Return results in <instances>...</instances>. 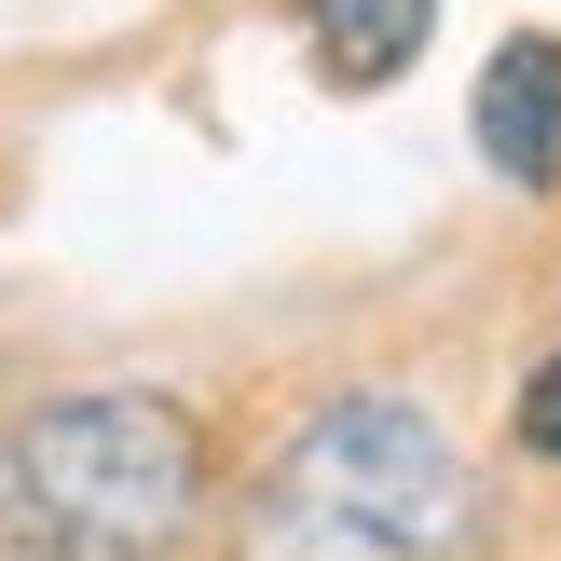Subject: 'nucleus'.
I'll list each match as a JSON object with an SVG mask.
<instances>
[{
    "label": "nucleus",
    "mask_w": 561,
    "mask_h": 561,
    "mask_svg": "<svg viewBox=\"0 0 561 561\" xmlns=\"http://www.w3.org/2000/svg\"><path fill=\"white\" fill-rule=\"evenodd\" d=\"M480 548V480L411 398H316L261 453L233 507V561H466Z\"/></svg>",
    "instance_id": "nucleus-1"
},
{
    "label": "nucleus",
    "mask_w": 561,
    "mask_h": 561,
    "mask_svg": "<svg viewBox=\"0 0 561 561\" xmlns=\"http://www.w3.org/2000/svg\"><path fill=\"white\" fill-rule=\"evenodd\" d=\"M206 507V438L151 383H82L0 425V535L27 561H164Z\"/></svg>",
    "instance_id": "nucleus-2"
},
{
    "label": "nucleus",
    "mask_w": 561,
    "mask_h": 561,
    "mask_svg": "<svg viewBox=\"0 0 561 561\" xmlns=\"http://www.w3.org/2000/svg\"><path fill=\"white\" fill-rule=\"evenodd\" d=\"M480 151H493V179L507 192H561V42H493V69H480Z\"/></svg>",
    "instance_id": "nucleus-3"
},
{
    "label": "nucleus",
    "mask_w": 561,
    "mask_h": 561,
    "mask_svg": "<svg viewBox=\"0 0 561 561\" xmlns=\"http://www.w3.org/2000/svg\"><path fill=\"white\" fill-rule=\"evenodd\" d=\"M301 27H316V69L370 96V82H398L411 55H425L438 0H301Z\"/></svg>",
    "instance_id": "nucleus-4"
},
{
    "label": "nucleus",
    "mask_w": 561,
    "mask_h": 561,
    "mask_svg": "<svg viewBox=\"0 0 561 561\" xmlns=\"http://www.w3.org/2000/svg\"><path fill=\"white\" fill-rule=\"evenodd\" d=\"M520 453L561 466V356H535V383H520Z\"/></svg>",
    "instance_id": "nucleus-5"
}]
</instances>
